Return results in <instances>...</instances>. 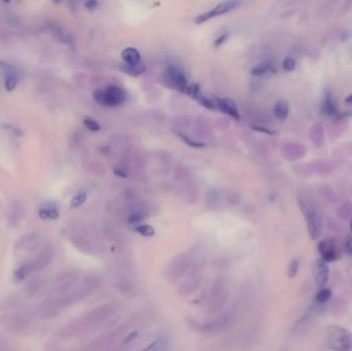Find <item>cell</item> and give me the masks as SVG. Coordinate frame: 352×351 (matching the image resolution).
I'll return each instance as SVG.
<instances>
[{
	"label": "cell",
	"instance_id": "cell-38",
	"mask_svg": "<svg viewBox=\"0 0 352 351\" xmlns=\"http://www.w3.org/2000/svg\"><path fill=\"white\" fill-rule=\"evenodd\" d=\"M282 66L285 71H293L296 68V61L292 57H287L283 60Z\"/></svg>",
	"mask_w": 352,
	"mask_h": 351
},
{
	"label": "cell",
	"instance_id": "cell-1",
	"mask_svg": "<svg viewBox=\"0 0 352 351\" xmlns=\"http://www.w3.org/2000/svg\"><path fill=\"white\" fill-rule=\"evenodd\" d=\"M117 311V307L114 304H105L97 307L84 316L76 319L66 326H64L60 331L59 335L61 337H72L82 332L87 327L97 325L111 317Z\"/></svg>",
	"mask_w": 352,
	"mask_h": 351
},
{
	"label": "cell",
	"instance_id": "cell-48",
	"mask_svg": "<svg viewBox=\"0 0 352 351\" xmlns=\"http://www.w3.org/2000/svg\"><path fill=\"white\" fill-rule=\"evenodd\" d=\"M351 231H352V222H351Z\"/></svg>",
	"mask_w": 352,
	"mask_h": 351
},
{
	"label": "cell",
	"instance_id": "cell-16",
	"mask_svg": "<svg viewBox=\"0 0 352 351\" xmlns=\"http://www.w3.org/2000/svg\"><path fill=\"white\" fill-rule=\"evenodd\" d=\"M201 279H202V276H200L198 270L195 269L191 273V275H189V277L186 279V281H184L182 283V285L179 289L180 294L183 296H188V295L194 293L198 288H199Z\"/></svg>",
	"mask_w": 352,
	"mask_h": 351
},
{
	"label": "cell",
	"instance_id": "cell-11",
	"mask_svg": "<svg viewBox=\"0 0 352 351\" xmlns=\"http://www.w3.org/2000/svg\"><path fill=\"white\" fill-rule=\"evenodd\" d=\"M238 6H239V3H237V2H225V3L219 4L211 11H209L205 14H202L200 16H198L195 19V23L196 24H202V23H204V22H206L210 19H213V18L218 17V16H222L224 14H227V13L235 10Z\"/></svg>",
	"mask_w": 352,
	"mask_h": 351
},
{
	"label": "cell",
	"instance_id": "cell-6",
	"mask_svg": "<svg viewBox=\"0 0 352 351\" xmlns=\"http://www.w3.org/2000/svg\"><path fill=\"white\" fill-rule=\"evenodd\" d=\"M66 306L67 304L63 297H49L38 305L37 314L42 319H52L55 318Z\"/></svg>",
	"mask_w": 352,
	"mask_h": 351
},
{
	"label": "cell",
	"instance_id": "cell-36",
	"mask_svg": "<svg viewBox=\"0 0 352 351\" xmlns=\"http://www.w3.org/2000/svg\"><path fill=\"white\" fill-rule=\"evenodd\" d=\"M93 98H94V100H95L97 103L106 106L107 102H106V93H105V90H102V89L96 90V91L94 92V94H93Z\"/></svg>",
	"mask_w": 352,
	"mask_h": 351
},
{
	"label": "cell",
	"instance_id": "cell-24",
	"mask_svg": "<svg viewBox=\"0 0 352 351\" xmlns=\"http://www.w3.org/2000/svg\"><path fill=\"white\" fill-rule=\"evenodd\" d=\"M289 113H290L289 103L284 99L277 101V103L275 104V107H274L275 117L279 120H285L289 117Z\"/></svg>",
	"mask_w": 352,
	"mask_h": 351
},
{
	"label": "cell",
	"instance_id": "cell-45",
	"mask_svg": "<svg viewBox=\"0 0 352 351\" xmlns=\"http://www.w3.org/2000/svg\"><path fill=\"white\" fill-rule=\"evenodd\" d=\"M137 336H138V332H132V333H130L128 336H127V338L125 339V343L127 344V343H130V342H132V341H134L136 338H137Z\"/></svg>",
	"mask_w": 352,
	"mask_h": 351
},
{
	"label": "cell",
	"instance_id": "cell-2",
	"mask_svg": "<svg viewBox=\"0 0 352 351\" xmlns=\"http://www.w3.org/2000/svg\"><path fill=\"white\" fill-rule=\"evenodd\" d=\"M54 258V250L51 247L43 248L32 260L22 265L15 273L18 280H23L31 273H35L46 269Z\"/></svg>",
	"mask_w": 352,
	"mask_h": 351
},
{
	"label": "cell",
	"instance_id": "cell-42",
	"mask_svg": "<svg viewBox=\"0 0 352 351\" xmlns=\"http://www.w3.org/2000/svg\"><path fill=\"white\" fill-rule=\"evenodd\" d=\"M98 6H99L98 2H95V0H90V2H86L84 4V8L89 11H94L95 9H97Z\"/></svg>",
	"mask_w": 352,
	"mask_h": 351
},
{
	"label": "cell",
	"instance_id": "cell-7",
	"mask_svg": "<svg viewBox=\"0 0 352 351\" xmlns=\"http://www.w3.org/2000/svg\"><path fill=\"white\" fill-rule=\"evenodd\" d=\"M191 261L188 255L179 254L175 255L168 264L166 269V276L168 280L172 283L179 281L189 270Z\"/></svg>",
	"mask_w": 352,
	"mask_h": 351
},
{
	"label": "cell",
	"instance_id": "cell-14",
	"mask_svg": "<svg viewBox=\"0 0 352 351\" xmlns=\"http://www.w3.org/2000/svg\"><path fill=\"white\" fill-rule=\"evenodd\" d=\"M105 93H106V102H107L106 106L115 107V106L122 105L127 99L125 90L118 85L107 86L105 89Z\"/></svg>",
	"mask_w": 352,
	"mask_h": 351
},
{
	"label": "cell",
	"instance_id": "cell-32",
	"mask_svg": "<svg viewBox=\"0 0 352 351\" xmlns=\"http://www.w3.org/2000/svg\"><path fill=\"white\" fill-rule=\"evenodd\" d=\"M185 93L188 94L191 98L196 99L198 96H199V95L201 94V89H200L199 84H197V83H191V84L188 85V87H187V90H186Z\"/></svg>",
	"mask_w": 352,
	"mask_h": 351
},
{
	"label": "cell",
	"instance_id": "cell-47",
	"mask_svg": "<svg viewBox=\"0 0 352 351\" xmlns=\"http://www.w3.org/2000/svg\"><path fill=\"white\" fill-rule=\"evenodd\" d=\"M345 102H346V103H349V104H352V94L349 95L348 97H346Z\"/></svg>",
	"mask_w": 352,
	"mask_h": 351
},
{
	"label": "cell",
	"instance_id": "cell-3",
	"mask_svg": "<svg viewBox=\"0 0 352 351\" xmlns=\"http://www.w3.org/2000/svg\"><path fill=\"white\" fill-rule=\"evenodd\" d=\"M326 342L328 347L335 351L352 350V334L339 325H332L327 328Z\"/></svg>",
	"mask_w": 352,
	"mask_h": 351
},
{
	"label": "cell",
	"instance_id": "cell-21",
	"mask_svg": "<svg viewBox=\"0 0 352 351\" xmlns=\"http://www.w3.org/2000/svg\"><path fill=\"white\" fill-rule=\"evenodd\" d=\"M322 112L327 117H338L339 111L331 92H326L322 101Z\"/></svg>",
	"mask_w": 352,
	"mask_h": 351
},
{
	"label": "cell",
	"instance_id": "cell-31",
	"mask_svg": "<svg viewBox=\"0 0 352 351\" xmlns=\"http://www.w3.org/2000/svg\"><path fill=\"white\" fill-rule=\"evenodd\" d=\"M85 200H86V194L83 192H80L73 197L72 200H71V203H70V206L72 208H77V207L81 206L85 202Z\"/></svg>",
	"mask_w": 352,
	"mask_h": 351
},
{
	"label": "cell",
	"instance_id": "cell-25",
	"mask_svg": "<svg viewBox=\"0 0 352 351\" xmlns=\"http://www.w3.org/2000/svg\"><path fill=\"white\" fill-rule=\"evenodd\" d=\"M168 340L164 337L158 338L157 340L150 343L142 351H167L168 350Z\"/></svg>",
	"mask_w": 352,
	"mask_h": 351
},
{
	"label": "cell",
	"instance_id": "cell-9",
	"mask_svg": "<svg viewBox=\"0 0 352 351\" xmlns=\"http://www.w3.org/2000/svg\"><path fill=\"white\" fill-rule=\"evenodd\" d=\"M302 211L306 217V221L308 224V231H309L310 237L315 240L317 239L321 234V221L314 209V207L307 205L306 203H301Z\"/></svg>",
	"mask_w": 352,
	"mask_h": 351
},
{
	"label": "cell",
	"instance_id": "cell-34",
	"mask_svg": "<svg viewBox=\"0 0 352 351\" xmlns=\"http://www.w3.org/2000/svg\"><path fill=\"white\" fill-rule=\"evenodd\" d=\"M299 267H300V262L298 258H294L289 265V269H288V275L290 278H294L297 276L298 272H299Z\"/></svg>",
	"mask_w": 352,
	"mask_h": 351
},
{
	"label": "cell",
	"instance_id": "cell-12",
	"mask_svg": "<svg viewBox=\"0 0 352 351\" xmlns=\"http://www.w3.org/2000/svg\"><path fill=\"white\" fill-rule=\"evenodd\" d=\"M41 242V237L37 233H30L22 237L16 243V250L21 252H31L37 249Z\"/></svg>",
	"mask_w": 352,
	"mask_h": 351
},
{
	"label": "cell",
	"instance_id": "cell-10",
	"mask_svg": "<svg viewBox=\"0 0 352 351\" xmlns=\"http://www.w3.org/2000/svg\"><path fill=\"white\" fill-rule=\"evenodd\" d=\"M225 298V282L223 279H217L210 288L206 301L214 309H217L223 306Z\"/></svg>",
	"mask_w": 352,
	"mask_h": 351
},
{
	"label": "cell",
	"instance_id": "cell-27",
	"mask_svg": "<svg viewBox=\"0 0 352 351\" xmlns=\"http://www.w3.org/2000/svg\"><path fill=\"white\" fill-rule=\"evenodd\" d=\"M272 64L269 63V62H262L260 64H257L256 66H254L251 70H250V73L252 75H255V76H259V75H263V74H266L267 72L271 71L272 69Z\"/></svg>",
	"mask_w": 352,
	"mask_h": 351
},
{
	"label": "cell",
	"instance_id": "cell-20",
	"mask_svg": "<svg viewBox=\"0 0 352 351\" xmlns=\"http://www.w3.org/2000/svg\"><path fill=\"white\" fill-rule=\"evenodd\" d=\"M25 216V207L18 201H15L12 204V207L9 212V225L11 227H16Z\"/></svg>",
	"mask_w": 352,
	"mask_h": 351
},
{
	"label": "cell",
	"instance_id": "cell-15",
	"mask_svg": "<svg viewBox=\"0 0 352 351\" xmlns=\"http://www.w3.org/2000/svg\"><path fill=\"white\" fill-rule=\"evenodd\" d=\"M214 102L216 106V111H221L222 113L230 116L235 120L240 119L237 105L234 100L231 98H216L214 97Z\"/></svg>",
	"mask_w": 352,
	"mask_h": 351
},
{
	"label": "cell",
	"instance_id": "cell-5",
	"mask_svg": "<svg viewBox=\"0 0 352 351\" xmlns=\"http://www.w3.org/2000/svg\"><path fill=\"white\" fill-rule=\"evenodd\" d=\"M99 285H100V281L97 277L89 276L84 278L74 290L70 291L63 298L67 305L72 304L74 302L83 300L86 297H89L94 291H96L99 288Z\"/></svg>",
	"mask_w": 352,
	"mask_h": 351
},
{
	"label": "cell",
	"instance_id": "cell-46",
	"mask_svg": "<svg viewBox=\"0 0 352 351\" xmlns=\"http://www.w3.org/2000/svg\"><path fill=\"white\" fill-rule=\"evenodd\" d=\"M114 172H115L116 175H118V177L123 178V179H126V178L128 177L127 172H125V171H123V170H121V169H118V168H116V169L114 170Z\"/></svg>",
	"mask_w": 352,
	"mask_h": 351
},
{
	"label": "cell",
	"instance_id": "cell-41",
	"mask_svg": "<svg viewBox=\"0 0 352 351\" xmlns=\"http://www.w3.org/2000/svg\"><path fill=\"white\" fill-rule=\"evenodd\" d=\"M253 130L257 131V132H260V133H265V134H268V135H274L275 132L268 128H265V127H252Z\"/></svg>",
	"mask_w": 352,
	"mask_h": 351
},
{
	"label": "cell",
	"instance_id": "cell-40",
	"mask_svg": "<svg viewBox=\"0 0 352 351\" xmlns=\"http://www.w3.org/2000/svg\"><path fill=\"white\" fill-rule=\"evenodd\" d=\"M228 37H229V33H224V34H222L221 36H218V37L215 39V41H214V46H215V47L222 46L223 43H225V42L227 41Z\"/></svg>",
	"mask_w": 352,
	"mask_h": 351
},
{
	"label": "cell",
	"instance_id": "cell-37",
	"mask_svg": "<svg viewBox=\"0 0 352 351\" xmlns=\"http://www.w3.org/2000/svg\"><path fill=\"white\" fill-rule=\"evenodd\" d=\"M83 125L90 131H93V132H97V131H99L101 129L100 125L95 120L90 119V118H85L83 120Z\"/></svg>",
	"mask_w": 352,
	"mask_h": 351
},
{
	"label": "cell",
	"instance_id": "cell-17",
	"mask_svg": "<svg viewBox=\"0 0 352 351\" xmlns=\"http://www.w3.org/2000/svg\"><path fill=\"white\" fill-rule=\"evenodd\" d=\"M231 317L228 314H224L222 316L217 317L214 320H211L210 322H206L203 324H198L197 326H195V330L199 331L201 333H209V332H214L219 330V328L224 327L229 321H230Z\"/></svg>",
	"mask_w": 352,
	"mask_h": 351
},
{
	"label": "cell",
	"instance_id": "cell-39",
	"mask_svg": "<svg viewBox=\"0 0 352 351\" xmlns=\"http://www.w3.org/2000/svg\"><path fill=\"white\" fill-rule=\"evenodd\" d=\"M144 219V214L141 212H135L133 214H131L128 218V223L131 225H135L140 222H142Z\"/></svg>",
	"mask_w": 352,
	"mask_h": 351
},
{
	"label": "cell",
	"instance_id": "cell-18",
	"mask_svg": "<svg viewBox=\"0 0 352 351\" xmlns=\"http://www.w3.org/2000/svg\"><path fill=\"white\" fill-rule=\"evenodd\" d=\"M313 275L318 285H320V287L325 285L328 281L329 276V269L327 266V262H325L321 258L317 259L313 265Z\"/></svg>",
	"mask_w": 352,
	"mask_h": 351
},
{
	"label": "cell",
	"instance_id": "cell-29",
	"mask_svg": "<svg viewBox=\"0 0 352 351\" xmlns=\"http://www.w3.org/2000/svg\"><path fill=\"white\" fill-rule=\"evenodd\" d=\"M178 136L185 142L187 143L189 146L193 147V148H201V147H204L205 144L203 142H199V141H197V140H194V139H191L190 137H188L186 134L182 133V132H178Z\"/></svg>",
	"mask_w": 352,
	"mask_h": 351
},
{
	"label": "cell",
	"instance_id": "cell-33",
	"mask_svg": "<svg viewBox=\"0 0 352 351\" xmlns=\"http://www.w3.org/2000/svg\"><path fill=\"white\" fill-rule=\"evenodd\" d=\"M17 84H18L17 76L15 74H9L8 77L6 78V83H5L6 90L9 91V92H12V91H14L16 89Z\"/></svg>",
	"mask_w": 352,
	"mask_h": 351
},
{
	"label": "cell",
	"instance_id": "cell-30",
	"mask_svg": "<svg viewBox=\"0 0 352 351\" xmlns=\"http://www.w3.org/2000/svg\"><path fill=\"white\" fill-rule=\"evenodd\" d=\"M135 232L144 237H151L155 235V230H153L151 226H148V225H140L136 227Z\"/></svg>",
	"mask_w": 352,
	"mask_h": 351
},
{
	"label": "cell",
	"instance_id": "cell-4",
	"mask_svg": "<svg viewBox=\"0 0 352 351\" xmlns=\"http://www.w3.org/2000/svg\"><path fill=\"white\" fill-rule=\"evenodd\" d=\"M0 324L8 332L23 333L32 325V318L26 312H11L0 317Z\"/></svg>",
	"mask_w": 352,
	"mask_h": 351
},
{
	"label": "cell",
	"instance_id": "cell-28",
	"mask_svg": "<svg viewBox=\"0 0 352 351\" xmlns=\"http://www.w3.org/2000/svg\"><path fill=\"white\" fill-rule=\"evenodd\" d=\"M38 215L41 219H56L59 216V212L55 207H45L39 210Z\"/></svg>",
	"mask_w": 352,
	"mask_h": 351
},
{
	"label": "cell",
	"instance_id": "cell-23",
	"mask_svg": "<svg viewBox=\"0 0 352 351\" xmlns=\"http://www.w3.org/2000/svg\"><path fill=\"white\" fill-rule=\"evenodd\" d=\"M42 287H43V280L40 278H34L26 283L25 288L23 290L24 295L28 298L34 297L35 295H37L39 293V291L42 289Z\"/></svg>",
	"mask_w": 352,
	"mask_h": 351
},
{
	"label": "cell",
	"instance_id": "cell-19",
	"mask_svg": "<svg viewBox=\"0 0 352 351\" xmlns=\"http://www.w3.org/2000/svg\"><path fill=\"white\" fill-rule=\"evenodd\" d=\"M318 251L321 254V259L325 262H331L337 259V250L335 244L331 240H322L318 244Z\"/></svg>",
	"mask_w": 352,
	"mask_h": 351
},
{
	"label": "cell",
	"instance_id": "cell-43",
	"mask_svg": "<svg viewBox=\"0 0 352 351\" xmlns=\"http://www.w3.org/2000/svg\"><path fill=\"white\" fill-rule=\"evenodd\" d=\"M345 248H346V251L352 255V237H348L345 241Z\"/></svg>",
	"mask_w": 352,
	"mask_h": 351
},
{
	"label": "cell",
	"instance_id": "cell-22",
	"mask_svg": "<svg viewBox=\"0 0 352 351\" xmlns=\"http://www.w3.org/2000/svg\"><path fill=\"white\" fill-rule=\"evenodd\" d=\"M122 58L125 61V64L130 66H135L141 63V56L135 48H126L122 52Z\"/></svg>",
	"mask_w": 352,
	"mask_h": 351
},
{
	"label": "cell",
	"instance_id": "cell-35",
	"mask_svg": "<svg viewBox=\"0 0 352 351\" xmlns=\"http://www.w3.org/2000/svg\"><path fill=\"white\" fill-rule=\"evenodd\" d=\"M332 297V291L329 289H322L316 295V301L319 303H325Z\"/></svg>",
	"mask_w": 352,
	"mask_h": 351
},
{
	"label": "cell",
	"instance_id": "cell-8",
	"mask_svg": "<svg viewBox=\"0 0 352 351\" xmlns=\"http://www.w3.org/2000/svg\"><path fill=\"white\" fill-rule=\"evenodd\" d=\"M77 277H78V271L74 269L61 272L55 277L53 282L55 292L62 295H65V294L67 295L71 291V288L77 280Z\"/></svg>",
	"mask_w": 352,
	"mask_h": 351
},
{
	"label": "cell",
	"instance_id": "cell-26",
	"mask_svg": "<svg viewBox=\"0 0 352 351\" xmlns=\"http://www.w3.org/2000/svg\"><path fill=\"white\" fill-rule=\"evenodd\" d=\"M122 69L127 72L128 74H130L131 76H138L144 73L145 71V66L143 63H140L138 65H135V66H130V65L125 64L124 66L122 67Z\"/></svg>",
	"mask_w": 352,
	"mask_h": 351
},
{
	"label": "cell",
	"instance_id": "cell-13",
	"mask_svg": "<svg viewBox=\"0 0 352 351\" xmlns=\"http://www.w3.org/2000/svg\"><path fill=\"white\" fill-rule=\"evenodd\" d=\"M167 75L169 77L170 82L173 84L176 90H179L183 93L186 92L189 83L183 70H181L179 67L169 66L167 69Z\"/></svg>",
	"mask_w": 352,
	"mask_h": 351
},
{
	"label": "cell",
	"instance_id": "cell-44",
	"mask_svg": "<svg viewBox=\"0 0 352 351\" xmlns=\"http://www.w3.org/2000/svg\"><path fill=\"white\" fill-rule=\"evenodd\" d=\"M0 351H10V345L5 338H0Z\"/></svg>",
	"mask_w": 352,
	"mask_h": 351
}]
</instances>
